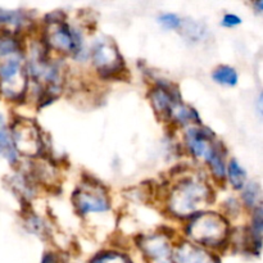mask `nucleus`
<instances>
[{"instance_id": "1", "label": "nucleus", "mask_w": 263, "mask_h": 263, "mask_svg": "<svg viewBox=\"0 0 263 263\" xmlns=\"http://www.w3.org/2000/svg\"><path fill=\"white\" fill-rule=\"evenodd\" d=\"M208 197L210 190L205 185L194 180H185L172 193L171 208L176 215L187 216L199 210Z\"/></svg>"}, {"instance_id": "2", "label": "nucleus", "mask_w": 263, "mask_h": 263, "mask_svg": "<svg viewBox=\"0 0 263 263\" xmlns=\"http://www.w3.org/2000/svg\"><path fill=\"white\" fill-rule=\"evenodd\" d=\"M226 223L218 215L198 216L190 223L189 233L193 238L205 246H217L225 239Z\"/></svg>"}, {"instance_id": "3", "label": "nucleus", "mask_w": 263, "mask_h": 263, "mask_svg": "<svg viewBox=\"0 0 263 263\" xmlns=\"http://www.w3.org/2000/svg\"><path fill=\"white\" fill-rule=\"evenodd\" d=\"M73 202L81 213L103 212L109 208V202L104 192L92 185H89V187H81L79 192L74 193Z\"/></svg>"}, {"instance_id": "4", "label": "nucleus", "mask_w": 263, "mask_h": 263, "mask_svg": "<svg viewBox=\"0 0 263 263\" xmlns=\"http://www.w3.org/2000/svg\"><path fill=\"white\" fill-rule=\"evenodd\" d=\"M48 43L54 49L63 51V53H69L77 45L76 35L72 31H69L68 26L62 21L50 23V27L48 31Z\"/></svg>"}, {"instance_id": "5", "label": "nucleus", "mask_w": 263, "mask_h": 263, "mask_svg": "<svg viewBox=\"0 0 263 263\" xmlns=\"http://www.w3.org/2000/svg\"><path fill=\"white\" fill-rule=\"evenodd\" d=\"M94 62L104 72H112L120 68V55L110 41H98L94 48Z\"/></svg>"}, {"instance_id": "6", "label": "nucleus", "mask_w": 263, "mask_h": 263, "mask_svg": "<svg viewBox=\"0 0 263 263\" xmlns=\"http://www.w3.org/2000/svg\"><path fill=\"white\" fill-rule=\"evenodd\" d=\"M176 263H218L211 254L192 244H182L175 256Z\"/></svg>"}, {"instance_id": "7", "label": "nucleus", "mask_w": 263, "mask_h": 263, "mask_svg": "<svg viewBox=\"0 0 263 263\" xmlns=\"http://www.w3.org/2000/svg\"><path fill=\"white\" fill-rule=\"evenodd\" d=\"M211 135L204 134L200 128H193L187 133V145L192 149L193 153L198 157H203L207 159L213 152V146L210 145Z\"/></svg>"}, {"instance_id": "8", "label": "nucleus", "mask_w": 263, "mask_h": 263, "mask_svg": "<svg viewBox=\"0 0 263 263\" xmlns=\"http://www.w3.org/2000/svg\"><path fill=\"white\" fill-rule=\"evenodd\" d=\"M143 249L145 253L158 263H168L170 261V252L168 246L162 238L154 236V238L145 239L143 244Z\"/></svg>"}, {"instance_id": "9", "label": "nucleus", "mask_w": 263, "mask_h": 263, "mask_svg": "<svg viewBox=\"0 0 263 263\" xmlns=\"http://www.w3.org/2000/svg\"><path fill=\"white\" fill-rule=\"evenodd\" d=\"M28 141V156H33L35 153L39 152V136L37 133H36L35 127L28 125H23L22 130L18 131V134H15V145L21 146L22 145V149L21 151L23 152L25 146L27 145Z\"/></svg>"}, {"instance_id": "10", "label": "nucleus", "mask_w": 263, "mask_h": 263, "mask_svg": "<svg viewBox=\"0 0 263 263\" xmlns=\"http://www.w3.org/2000/svg\"><path fill=\"white\" fill-rule=\"evenodd\" d=\"M152 102H153L156 109L161 113L171 112L172 107L176 104L172 95L167 90L162 89V87H158V89L152 92Z\"/></svg>"}, {"instance_id": "11", "label": "nucleus", "mask_w": 263, "mask_h": 263, "mask_svg": "<svg viewBox=\"0 0 263 263\" xmlns=\"http://www.w3.org/2000/svg\"><path fill=\"white\" fill-rule=\"evenodd\" d=\"M213 79L217 82L223 85H229V86H234L238 82V74H236L235 69L231 67L222 66L218 67L215 72H213Z\"/></svg>"}, {"instance_id": "12", "label": "nucleus", "mask_w": 263, "mask_h": 263, "mask_svg": "<svg viewBox=\"0 0 263 263\" xmlns=\"http://www.w3.org/2000/svg\"><path fill=\"white\" fill-rule=\"evenodd\" d=\"M0 156H3L10 162L15 161V158H17V151L13 145L12 139L9 138L4 128L0 130Z\"/></svg>"}, {"instance_id": "13", "label": "nucleus", "mask_w": 263, "mask_h": 263, "mask_svg": "<svg viewBox=\"0 0 263 263\" xmlns=\"http://www.w3.org/2000/svg\"><path fill=\"white\" fill-rule=\"evenodd\" d=\"M229 177L235 189H243L246 182V172L238 164V162L233 161L229 166Z\"/></svg>"}, {"instance_id": "14", "label": "nucleus", "mask_w": 263, "mask_h": 263, "mask_svg": "<svg viewBox=\"0 0 263 263\" xmlns=\"http://www.w3.org/2000/svg\"><path fill=\"white\" fill-rule=\"evenodd\" d=\"M18 71H20V62L15 59H10L5 63L0 64V77L4 81H10L18 73Z\"/></svg>"}, {"instance_id": "15", "label": "nucleus", "mask_w": 263, "mask_h": 263, "mask_svg": "<svg viewBox=\"0 0 263 263\" xmlns=\"http://www.w3.org/2000/svg\"><path fill=\"white\" fill-rule=\"evenodd\" d=\"M207 161L210 162L211 168H212L213 174H215L216 176L217 177L225 176V166H223V161L222 158H221V154L218 153L216 149H213V152L210 154Z\"/></svg>"}, {"instance_id": "16", "label": "nucleus", "mask_w": 263, "mask_h": 263, "mask_svg": "<svg viewBox=\"0 0 263 263\" xmlns=\"http://www.w3.org/2000/svg\"><path fill=\"white\" fill-rule=\"evenodd\" d=\"M15 49H17V44L13 39L7 37V36H0V57L14 53Z\"/></svg>"}, {"instance_id": "17", "label": "nucleus", "mask_w": 263, "mask_h": 263, "mask_svg": "<svg viewBox=\"0 0 263 263\" xmlns=\"http://www.w3.org/2000/svg\"><path fill=\"white\" fill-rule=\"evenodd\" d=\"M0 22L18 25V23L22 22V14L20 12H10V10L0 9Z\"/></svg>"}, {"instance_id": "18", "label": "nucleus", "mask_w": 263, "mask_h": 263, "mask_svg": "<svg viewBox=\"0 0 263 263\" xmlns=\"http://www.w3.org/2000/svg\"><path fill=\"white\" fill-rule=\"evenodd\" d=\"M159 23L164 26L166 28H177L181 23L180 18L176 14H172V13H166V14H162L158 18Z\"/></svg>"}, {"instance_id": "19", "label": "nucleus", "mask_w": 263, "mask_h": 263, "mask_svg": "<svg viewBox=\"0 0 263 263\" xmlns=\"http://www.w3.org/2000/svg\"><path fill=\"white\" fill-rule=\"evenodd\" d=\"M91 263H130L128 259H126L123 256H120V254L109 253L105 254V256L97 257Z\"/></svg>"}, {"instance_id": "20", "label": "nucleus", "mask_w": 263, "mask_h": 263, "mask_svg": "<svg viewBox=\"0 0 263 263\" xmlns=\"http://www.w3.org/2000/svg\"><path fill=\"white\" fill-rule=\"evenodd\" d=\"M257 195H258V187L256 184H251L248 187H246L244 190V202L249 205V207H253L254 203H256Z\"/></svg>"}, {"instance_id": "21", "label": "nucleus", "mask_w": 263, "mask_h": 263, "mask_svg": "<svg viewBox=\"0 0 263 263\" xmlns=\"http://www.w3.org/2000/svg\"><path fill=\"white\" fill-rule=\"evenodd\" d=\"M262 225H263V221H262V210L258 208L256 211V215H254L253 218V233L256 234V238H257V244L261 246V233H262Z\"/></svg>"}, {"instance_id": "22", "label": "nucleus", "mask_w": 263, "mask_h": 263, "mask_svg": "<svg viewBox=\"0 0 263 263\" xmlns=\"http://www.w3.org/2000/svg\"><path fill=\"white\" fill-rule=\"evenodd\" d=\"M222 23L225 26H236V25H239V23H240V18H239L238 15L226 14L225 17H223Z\"/></svg>"}, {"instance_id": "23", "label": "nucleus", "mask_w": 263, "mask_h": 263, "mask_svg": "<svg viewBox=\"0 0 263 263\" xmlns=\"http://www.w3.org/2000/svg\"><path fill=\"white\" fill-rule=\"evenodd\" d=\"M3 122H4V120H3L2 115H0V130H2V128H3Z\"/></svg>"}]
</instances>
